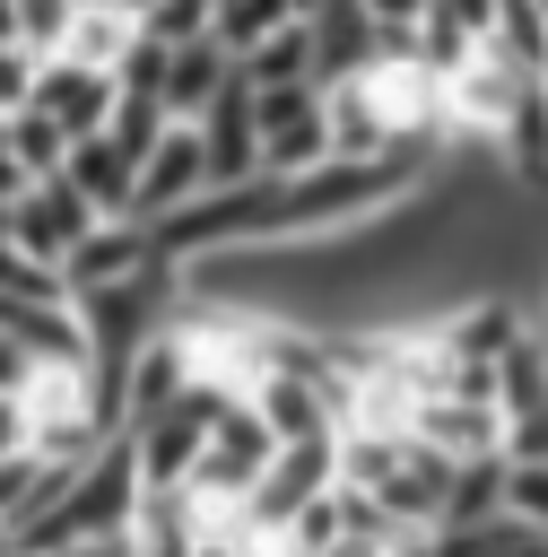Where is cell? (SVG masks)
Instances as JSON below:
<instances>
[{"mask_svg": "<svg viewBox=\"0 0 548 557\" xmlns=\"http://www.w3.org/2000/svg\"><path fill=\"white\" fill-rule=\"evenodd\" d=\"M270 461H278V444H270V426L244 409V400H226V409H209V435H200V461H191V505H209V513H226V505H244L261 479H270Z\"/></svg>", "mask_w": 548, "mask_h": 557, "instance_id": "1", "label": "cell"}, {"mask_svg": "<svg viewBox=\"0 0 548 557\" xmlns=\"http://www.w3.org/2000/svg\"><path fill=\"white\" fill-rule=\"evenodd\" d=\"M252 122H261V157H252L261 183H304L313 165H331V122H322V87L313 78L261 87L252 96Z\"/></svg>", "mask_w": 548, "mask_h": 557, "instance_id": "2", "label": "cell"}, {"mask_svg": "<svg viewBox=\"0 0 548 557\" xmlns=\"http://www.w3.org/2000/svg\"><path fill=\"white\" fill-rule=\"evenodd\" d=\"M209 409H226V400H174V409H157V418H130V426H122L139 487H183V479H191L200 435H209Z\"/></svg>", "mask_w": 548, "mask_h": 557, "instance_id": "3", "label": "cell"}, {"mask_svg": "<svg viewBox=\"0 0 548 557\" xmlns=\"http://www.w3.org/2000/svg\"><path fill=\"white\" fill-rule=\"evenodd\" d=\"M87 226H96V218L78 209V191H70L61 174H52V183H26L17 209H9V244H17L35 270H61V261L87 244Z\"/></svg>", "mask_w": 548, "mask_h": 557, "instance_id": "4", "label": "cell"}, {"mask_svg": "<svg viewBox=\"0 0 548 557\" xmlns=\"http://www.w3.org/2000/svg\"><path fill=\"white\" fill-rule=\"evenodd\" d=\"M191 131H200V165H209V191H235V183H252V157H261V122H252V87H244V70H226L217 104H209Z\"/></svg>", "mask_w": 548, "mask_h": 557, "instance_id": "5", "label": "cell"}, {"mask_svg": "<svg viewBox=\"0 0 548 557\" xmlns=\"http://www.w3.org/2000/svg\"><path fill=\"white\" fill-rule=\"evenodd\" d=\"M26 113H43L61 139H96L104 113H113V78H96V70H78V61H35Z\"/></svg>", "mask_w": 548, "mask_h": 557, "instance_id": "6", "label": "cell"}, {"mask_svg": "<svg viewBox=\"0 0 548 557\" xmlns=\"http://www.w3.org/2000/svg\"><path fill=\"white\" fill-rule=\"evenodd\" d=\"M209 191V165H200V131H183V122H165V139L148 148V165H139V191H130V218L139 226H157V218H174V209H191Z\"/></svg>", "mask_w": 548, "mask_h": 557, "instance_id": "7", "label": "cell"}, {"mask_svg": "<svg viewBox=\"0 0 548 557\" xmlns=\"http://www.w3.org/2000/svg\"><path fill=\"white\" fill-rule=\"evenodd\" d=\"M148 270H157V235L139 218H122V226H87V244L61 261V287L70 296H104V287H130Z\"/></svg>", "mask_w": 548, "mask_h": 557, "instance_id": "8", "label": "cell"}, {"mask_svg": "<svg viewBox=\"0 0 548 557\" xmlns=\"http://www.w3.org/2000/svg\"><path fill=\"white\" fill-rule=\"evenodd\" d=\"M409 444H426V453L452 461V470H470V461H505V418H496L487 400H426L418 426H409Z\"/></svg>", "mask_w": 548, "mask_h": 557, "instance_id": "9", "label": "cell"}, {"mask_svg": "<svg viewBox=\"0 0 548 557\" xmlns=\"http://www.w3.org/2000/svg\"><path fill=\"white\" fill-rule=\"evenodd\" d=\"M61 183L78 191V209L96 218V226H122L130 218V191H139V165L96 131V139H70V157H61Z\"/></svg>", "mask_w": 548, "mask_h": 557, "instance_id": "10", "label": "cell"}, {"mask_svg": "<svg viewBox=\"0 0 548 557\" xmlns=\"http://www.w3.org/2000/svg\"><path fill=\"white\" fill-rule=\"evenodd\" d=\"M244 409L270 426V444H278V453H287V444H313V435H339V400H331V392H313V383H296V374H261Z\"/></svg>", "mask_w": 548, "mask_h": 557, "instance_id": "11", "label": "cell"}, {"mask_svg": "<svg viewBox=\"0 0 548 557\" xmlns=\"http://www.w3.org/2000/svg\"><path fill=\"white\" fill-rule=\"evenodd\" d=\"M191 548H200L191 487H139V505L122 522V557H191Z\"/></svg>", "mask_w": 548, "mask_h": 557, "instance_id": "12", "label": "cell"}, {"mask_svg": "<svg viewBox=\"0 0 548 557\" xmlns=\"http://www.w3.org/2000/svg\"><path fill=\"white\" fill-rule=\"evenodd\" d=\"M130 44H139V9L96 0V9H70V44H61V61H78V70H96V78H113Z\"/></svg>", "mask_w": 548, "mask_h": 557, "instance_id": "13", "label": "cell"}, {"mask_svg": "<svg viewBox=\"0 0 548 557\" xmlns=\"http://www.w3.org/2000/svg\"><path fill=\"white\" fill-rule=\"evenodd\" d=\"M226 70H235V61H226V52H209V44H183V52H165V96H157V104H165V122H183V131H191V122L217 104Z\"/></svg>", "mask_w": 548, "mask_h": 557, "instance_id": "14", "label": "cell"}, {"mask_svg": "<svg viewBox=\"0 0 548 557\" xmlns=\"http://www.w3.org/2000/svg\"><path fill=\"white\" fill-rule=\"evenodd\" d=\"M426 557H548V540L496 513V522H461V531H435V540H426Z\"/></svg>", "mask_w": 548, "mask_h": 557, "instance_id": "15", "label": "cell"}, {"mask_svg": "<svg viewBox=\"0 0 548 557\" xmlns=\"http://www.w3.org/2000/svg\"><path fill=\"white\" fill-rule=\"evenodd\" d=\"M104 139H113L130 165H148V148L165 139V104H148V96H113V113H104Z\"/></svg>", "mask_w": 548, "mask_h": 557, "instance_id": "16", "label": "cell"}, {"mask_svg": "<svg viewBox=\"0 0 548 557\" xmlns=\"http://www.w3.org/2000/svg\"><path fill=\"white\" fill-rule=\"evenodd\" d=\"M505 522L548 540V461H505Z\"/></svg>", "mask_w": 548, "mask_h": 557, "instance_id": "17", "label": "cell"}, {"mask_svg": "<svg viewBox=\"0 0 548 557\" xmlns=\"http://www.w3.org/2000/svg\"><path fill=\"white\" fill-rule=\"evenodd\" d=\"M139 35L157 52H183V44H209V9L200 0H165V9H139Z\"/></svg>", "mask_w": 548, "mask_h": 557, "instance_id": "18", "label": "cell"}, {"mask_svg": "<svg viewBox=\"0 0 548 557\" xmlns=\"http://www.w3.org/2000/svg\"><path fill=\"white\" fill-rule=\"evenodd\" d=\"M61 44H70V9L61 0H26L17 9V52L26 61H61Z\"/></svg>", "mask_w": 548, "mask_h": 557, "instance_id": "19", "label": "cell"}, {"mask_svg": "<svg viewBox=\"0 0 548 557\" xmlns=\"http://www.w3.org/2000/svg\"><path fill=\"white\" fill-rule=\"evenodd\" d=\"M26 453V418H17V400H0V461H17Z\"/></svg>", "mask_w": 548, "mask_h": 557, "instance_id": "20", "label": "cell"}, {"mask_svg": "<svg viewBox=\"0 0 548 557\" xmlns=\"http://www.w3.org/2000/svg\"><path fill=\"white\" fill-rule=\"evenodd\" d=\"M17 383H26V357H17V348H9V339H0V400H9V392H17Z\"/></svg>", "mask_w": 548, "mask_h": 557, "instance_id": "21", "label": "cell"}, {"mask_svg": "<svg viewBox=\"0 0 548 557\" xmlns=\"http://www.w3.org/2000/svg\"><path fill=\"white\" fill-rule=\"evenodd\" d=\"M17 191H26V174L9 165V148H0V209H17Z\"/></svg>", "mask_w": 548, "mask_h": 557, "instance_id": "22", "label": "cell"}]
</instances>
